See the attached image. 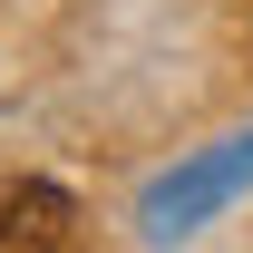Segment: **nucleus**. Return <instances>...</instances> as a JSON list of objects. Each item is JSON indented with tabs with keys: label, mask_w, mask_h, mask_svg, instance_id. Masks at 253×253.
I'll use <instances>...</instances> for the list:
<instances>
[{
	"label": "nucleus",
	"mask_w": 253,
	"mask_h": 253,
	"mask_svg": "<svg viewBox=\"0 0 253 253\" xmlns=\"http://www.w3.org/2000/svg\"><path fill=\"white\" fill-rule=\"evenodd\" d=\"M244 175H253V136H234V146H224L214 166H195V175L156 185V195H146V214H156V234H185V224H195V205H214V195H234Z\"/></svg>",
	"instance_id": "obj_1"
},
{
	"label": "nucleus",
	"mask_w": 253,
	"mask_h": 253,
	"mask_svg": "<svg viewBox=\"0 0 253 253\" xmlns=\"http://www.w3.org/2000/svg\"><path fill=\"white\" fill-rule=\"evenodd\" d=\"M68 244V195L59 185H10L0 195V253H59Z\"/></svg>",
	"instance_id": "obj_2"
}]
</instances>
